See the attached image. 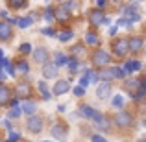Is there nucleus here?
Segmentation results:
<instances>
[{"instance_id":"2f4dec72","label":"nucleus","mask_w":146,"mask_h":142,"mask_svg":"<svg viewBox=\"0 0 146 142\" xmlns=\"http://www.w3.org/2000/svg\"><path fill=\"white\" fill-rule=\"evenodd\" d=\"M122 103H124L122 96H115L113 98V107H122Z\"/></svg>"},{"instance_id":"393cba45","label":"nucleus","mask_w":146,"mask_h":142,"mask_svg":"<svg viewBox=\"0 0 146 142\" xmlns=\"http://www.w3.org/2000/svg\"><path fill=\"white\" fill-rule=\"evenodd\" d=\"M21 114H22V109H21L19 105H13V107L9 109V116H11V118H19Z\"/></svg>"},{"instance_id":"c756f323","label":"nucleus","mask_w":146,"mask_h":142,"mask_svg":"<svg viewBox=\"0 0 146 142\" xmlns=\"http://www.w3.org/2000/svg\"><path fill=\"white\" fill-rule=\"evenodd\" d=\"M26 2H22V0H13V2H9V7H15V9H21V7H24Z\"/></svg>"},{"instance_id":"a878e982","label":"nucleus","mask_w":146,"mask_h":142,"mask_svg":"<svg viewBox=\"0 0 146 142\" xmlns=\"http://www.w3.org/2000/svg\"><path fill=\"white\" fill-rule=\"evenodd\" d=\"M80 68H82V67H80V63L76 59H70V61H68V70H70L72 74H74V72H78Z\"/></svg>"},{"instance_id":"ddd939ff","label":"nucleus","mask_w":146,"mask_h":142,"mask_svg":"<svg viewBox=\"0 0 146 142\" xmlns=\"http://www.w3.org/2000/svg\"><path fill=\"white\" fill-rule=\"evenodd\" d=\"M126 20L131 24V22L139 20V13H137V7L131 6V7H126Z\"/></svg>"},{"instance_id":"39448f33","label":"nucleus","mask_w":146,"mask_h":142,"mask_svg":"<svg viewBox=\"0 0 146 142\" xmlns=\"http://www.w3.org/2000/svg\"><path fill=\"white\" fill-rule=\"evenodd\" d=\"M104 18H106V17H104L102 9H93V11L89 13V22H91L93 26H100V24L104 22Z\"/></svg>"},{"instance_id":"cd10ccee","label":"nucleus","mask_w":146,"mask_h":142,"mask_svg":"<svg viewBox=\"0 0 146 142\" xmlns=\"http://www.w3.org/2000/svg\"><path fill=\"white\" fill-rule=\"evenodd\" d=\"M63 63H67V57H65V53H56V63H54V65H56V67H59V65H63Z\"/></svg>"},{"instance_id":"f03ea898","label":"nucleus","mask_w":146,"mask_h":142,"mask_svg":"<svg viewBox=\"0 0 146 142\" xmlns=\"http://www.w3.org/2000/svg\"><path fill=\"white\" fill-rule=\"evenodd\" d=\"M113 50H115V53H117L118 57H124L126 53H128V39H117L113 43Z\"/></svg>"},{"instance_id":"a211bd4d","label":"nucleus","mask_w":146,"mask_h":142,"mask_svg":"<svg viewBox=\"0 0 146 142\" xmlns=\"http://www.w3.org/2000/svg\"><path fill=\"white\" fill-rule=\"evenodd\" d=\"M80 113H82V116H85V118H96L98 116V113L89 105H83L82 109H80Z\"/></svg>"},{"instance_id":"412c9836","label":"nucleus","mask_w":146,"mask_h":142,"mask_svg":"<svg viewBox=\"0 0 146 142\" xmlns=\"http://www.w3.org/2000/svg\"><path fill=\"white\" fill-rule=\"evenodd\" d=\"M141 68V63L139 61H128V63L124 65V72H135Z\"/></svg>"},{"instance_id":"72a5a7b5","label":"nucleus","mask_w":146,"mask_h":142,"mask_svg":"<svg viewBox=\"0 0 146 142\" xmlns=\"http://www.w3.org/2000/svg\"><path fill=\"white\" fill-rule=\"evenodd\" d=\"M124 74L126 72L122 70V68H113V76L115 78H124Z\"/></svg>"},{"instance_id":"0eeeda50","label":"nucleus","mask_w":146,"mask_h":142,"mask_svg":"<svg viewBox=\"0 0 146 142\" xmlns=\"http://www.w3.org/2000/svg\"><path fill=\"white\" fill-rule=\"evenodd\" d=\"M109 94H111V85L109 83H100V87L96 89V96L100 100H106L109 98Z\"/></svg>"},{"instance_id":"bb28decb","label":"nucleus","mask_w":146,"mask_h":142,"mask_svg":"<svg viewBox=\"0 0 146 142\" xmlns=\"http://www.w3.org/2000/svg\"><path fill=\"white\" fill-rule=\"evenodd\" d=\"M85 37H87V43H89V44H98V35H96V33L89 32Z\"/></svg>"},{"instance_id":"5701e85b","label":"nucleus","mask_w":146,"mask_h":142,"mask_svg":"<svg viewBox=\"0 0 146 142\" xmlns=\"http://www.w3.org/2000/svg\"><path fill=\"white\" fill-rule=\"evenodd\" d=\"M137 87H139V79H128L126 81V89L131 90V92H137Z\"/></svg>"},{"instance_id":"dca6fc26","label":"nucleus","mask_w":146,"mask_h":142,"mask_svg":"<svg viewBox=\"0 0 146 142\" xmlns=\"http://www.w3.org/2000/svg\"><path fill=\"white\" fill-rule=\"evenodd\" d=\"M11 98V90L7 89L6 85H0V105H4V103H7Z\"/></svg>"},{"instance_id":"6e6552de","label":"nucleus","mask_w":146,"mask_h":142,"mask_svg":"<svg viewBox=\"0 0 146 142\" xmlns=\"http://www.w3.org/2000/svg\"><path fill=\"white\" fill-rule=\"evenodd\" d=\"M70 89V85H68V81H65V79H59V81L54 85V94L59 96V94H65L67 90Z\"/></svg>"},{"instance_id":"a19ab883","label":"nucleus","mask_w":146,"mask_h":142,"mask_svg":"<svg viewBox=\"0 0 146 142\" xmlns=\"http://www.w3.org/2000/svg\"><path fill=\"white\" fill-rule=\"evenodd\" d=\"M19 140V135H17V133H11V135H9V140H7V142H17Z\"/></svg>"},{"instance_id":"b1692460","label":"nucleus","mask_w":146,"mask_h":142,"mask_svg":"<svg viewBox=\"0 0 146 142\" xmlns=\"http://www.w3.org/2000/svg\"><path fill=\"white\" fill-rule=\"evenodd\" d=\"M83 78L87 79V83H96V79H98V76L94 74L93 70H87L85 72V76H83Z\"/></svg>"},{"instance_id":"c03bdc74","label":"nucleus","mask_w":146,"mask_h":142,"mask_svg":"<svg viewBox=\"0 0 146 142\" xmlns=\"http://www.w3.org/2000/svg\"><path fill=\"white\" fill-rule=\"evenodd\" d=\"M0 59H2V50H0Z\"/></svg>"},{"instance_id":"2eb2a0df","label":"nucleus","mask_w":146,"mask_h":142,"mask_svg":"<svg viewBox=\"0 0 146 142\" xmlns=\"http://www.w3.org/2000/svg\"><path fill=\"white\" fill-rule=\"evenodd\" d=\"M11 37V26L7 22H0V39L6 41Z\"/></svg>"},{"instance_id":"e433bc0d","label":"nucleus","mask_w":146,"mask_h":142,"mask_svg":"<svg viewBox=\"0 0 146 142\" xmlns=\"http://www.w3.org/2000/svg\"><path fill=\"white\" fill-rule=\"evenodd\" d=\"M44 17H46V20H52V17H54V9L52 7H48V9L44 11Z\"/></svg>"},{"instance_id":"423d86ee","label":"nucleus","mask_w":146,"mask_h":142,"mask_svg":"<svg viewBox=\"0 0 146 142\" xmlns=\"http://www.w3.org/2000/svg\"><path fill=\"white\" fill-rule=\"evenodd\" d=\"M28 129L32 133H39L41 129H43V120H41L39 116H32L28 120Z\"/></svg>"},{"instance_id":"473e14b6","label":"nucleus","mask_w":146,"mask_h":142,"mask_svg":"<svg viewBox=\"0 0 146 142\" xmlns=\"http://www.w3.org/2000/svg\"><path fill=\"white\" fill-rule=\"evenodd\" d=\"M17 67H19V70H21V72H28V63H26V61H19V65H17Z\"/></svg>"},{"instance_id":"f3484780","label":"nucleus","mask_w":146,"mask_h":142,"mask_svg":"<svg viewBox=\"0 0 146 142\" xmlns=\"http://www.w3.org/2000/svg\"><path fill=\"white\" fill-rule=\"evenodd\" d=\"M52 135L56 137V139H63L65 135H67V129H65V125L63 124H56L52 127Z\"/></svg>"},{"instance_id":"f8f14e48","label":"nucleus","mask_w":146,"mask_h":142,"mask_svg":"<svg viewBox=\"0 0 146 142\" xmlns=\"http://www.w3.org/2000/svg\"><path fill=\"white\" fill-rule=\"evenodd\" d=\"M128 48L131 50V52H139V50L143 48V39H141V37H131V39L128 41Z\"/></svg>"},{"instance_id":"20e7f679","label":"nucleus","mask_w":146,"mask_h":142,"mask_svg":"<svg viewBox=\"0 0 146 142\" xmlns=\"http://www.w3.org/2000/svg\"><path fill=\"white\" fill-rule=\"evenodd\" d=\"M115 124H117L118 127H128V125L131 124V116H129V113H118L117 116H115Z\"/></svg>"},{"instance_id":"9b49d317","label":"nucleus","mask_w":146,"mask_h":142,"mask_svg":"<svg viewBox=\"0 0 146 142\" xmlns=\"http://www.w3.org/2000/svg\"><path fill=\"white\" fill-rule=\"evenodd\" d=\"M94 120H96V124H98V129H100V131H109V127H111V122L107 120L106 116H102V114L98 113V116L94 118Z\"/></svg>"},{"instance_id":"7c9ffc66","label":"nucleus","mask_w":146,"mask_h":142,"mask_svg":"<svg viewBox=\"0 0 146 142\" xmlns=\"http://www.w3.org/2000/svg\"><path fill=\"white\" fill-rule=\"evenodd\" d=\"M72 39V32H61L59 33V41H68Z\"/></svg>"},{"instance_id":"f257e3e1","label":"nucleus","mask_w":146,"mask_h":142,"mask_svg":"<svg viewBox=\"0 0 146 142\" xmlns=\"http://www.w3.org/2000/svg\"><path fill=\"white\" fill-rule=\"evenodd\" d=\"M109 61H111L109 53L104 52V50H96V52L93 53V63L96 65V67H106V65L109 63Z\"/></svg>"},{"instance_id":"c85d7f7f","label":"nucleus","mask_w":146,"mask_h":142,"mask_svg":"<svg viewBox=\"0 0 146 142\" xmlns=\"http://www.w3.org/2000/svg\"><path fill=\"white\" fill-rule=\"evenodd\" d=\"M17 22H19V26H21V28H28V26L32 24V18H30V17H26V18H17Z\"/></svg>"},{"instance_id":"79ce46f5","label":"nucleus","mask_w":146,"mask_h":142,"mask_svg":"<svg viewBox=\"0 0 146 142\" xmlns=\"http://www.w3.org/2000/svg\"><path fill=\"white\" fill-rule=\"evenodd\" d=\"M43 33H46V35H54V30H52V28H44Z\"/></svg>"},{"instance_id":"4468645a","label":"nucleus","mask_w":146,"mask_h":142,"mask_svg":"<svg viewBox=\"0 0 146 142\" xmlns=\"http://www.w3.org/2000/svg\"><path fill=\"white\" fill-rule=\"evenodd\" d=\"M15 92H17L19 98H28V96H30V87H28V83H19L17 89H15Z\"/></svg>"},{"instance_id":"4be33fe9","label":"nucleus","mask_w":146,"mask_h":142,"mask_svg":"<svg viewBox=\"0 0 146 142\" xmlns=\"http://www.w3.org/2000/svg\"><path fill=\"white\" fill-rule=\"evenodd\" d=\"M100 79H104V81H109V79H113V68H107V70H100Z\"/></svg>"},{"instance_id":"9d476101","label":"nucleus","mask_w":146,"mask_h":142,"mask_svg":"<svg viewBox=\"0 0 146 142\" xmlns=\"http://www.w3.org/2000/svg\"><path fill=\"white\" fill-rule=\"evenodd\" d=\"M33 59H35L37 63H46V59H48V50L46 48H37L35 52H33Z\"/></svg>"},{"instance_id":"4c0bfd02","label":"nucleus","mask_w":146,"mask_h":142,"mask_svg":"<svg viewBox=\"0 0 146 142\" xmlns=\"http://www.w3.org/2000/svg\"><path fill=\"white\" fill-rule=\"evenodd\" d=\"M74 94L76 96H83V94H85V89H83V87H76V89H74Z\"/></svg>"},{"instance_id":"37998d69","label":"nucleus","mask_w":146,"mask_h":142,"mask_svg":"<svg viewBox=\"0 0 146 142\" xmlns=\"http://www.w3.org/2000/svg\"><path fill=\"white\" fill-rule=\"evenodd\" d=\"M118 24H120V26H128V24H129V22H128V20H126V18H120V20H118Z\"/></svg>"},{"instance_id":"aec40b11","label":"nucleus","mask_w":146,"mask_h":142,"mask_svg":"<svg viewBox=\"0 0 146 142\" xmlns=\"http://www.w3.org/2000/svg\"><path fill=\"white\" fill-rule=\"evenodd\" d=\"M37 111V103L35 102H24V105H22V113H26V114H33Z\"/></svg>"},{"instance_id":"58836bf2","label":"nucleus","mask_w":146,"mask_h":142,"mask_svg":"<svg viewBox=\"0 0 146 142\" xmlns=\"http://www.w3.org/2000/svg\"><path fill=\"white\" fill-rule=\"evenodd\" d=\"M39 90H41L43 94H46V92H48V89H46V83H44V81H41V83H39Z\"/></svg>"},{"instance_id":"1a4fd4ad","label":"nucleus","mask_w":146,"mask_h":142,"mask_svg":"<svg viewBox=\"0 0 146 142\" xmlns=\"http://www.w3.org/2000/svg\"><path fill=\"white\" fill-rule=\"evenodd\" d=\"M43 76L44 78H56L57 76V67L56 65H52V63H44V68H43Z\"/></svg>"},{"instance_id":"f704fd0d","label":"nucleus","mask_w":146,"mask_h":142,"mask_svg":"<svg viewBox=\"0 0 146 142\" xmlns=\"http://www.w3.org/2000/svg\"><path fill=\"white\" fill-rule=\"evenodd\" d=\"M82 52H83V46H82V44H76V46L72 48V52H70V53H74V55H80Z\"/></svg>"},{"instance_id":"49530a36","label":"nucleus","mask_w":146,"mask_h":142,"mask_svg":"<svg viewBox=\"0 0 146 142\" xmlns=\"http://www.w3.org/2000/svg\"><path fill=\"white\" fill-rule=\"evenodd\" d=\"M0 142H4V140H0Z\"/></svg>"},{"instance_id":"ea45409f","label":"nucleus","mask_w":146,"mask_h":142,"mask_svg":"<svg viewBox=\"0 0 146 142\" xmlns=\"http://www.w3.org/2000/svg\"><path fill=\"white\" fill-rule=\"evenodd\" d=\"M93 142H107V140L104 139V137H100V135H94L93 137Z\"/></svg>"},{"instance_id":"7ed1b4c3","label":"nucleus","mask_w":146,"mask_h":142,"mask_svg":"<svg viewBox=\"0 0 146 142\" xmlns=\"http://www.w3.org/2000/svg\"><path fill=\"white\" fill-rule=\"evenodd\" d=\"M54 17H56L59 22H67L68 18H70V11H68L65 6H59V7L54 9Z\"/></svg>"},{"instance_id":"a18cd8bd","label":"nucleus","mask_w":146,"mask_h":142,"mask_svg":"<svg viewBox=\"0 0 146 142\" xmlns=\"http://www.w3.org/2000/svg\"><path fill=\"white\" fill-rule=\"evenodd\" d=\"M141 142H146V139H143V140H141Z\"/></svg>"},{"instance_id":"6ab92c4d","label":"nucleus","mask_w":146,"mask_h":142,"mask_svg":"<svg viewBox=\"0 0 146 142\" xmlns=\"http://www.w3.org/2000/svg\"><path fill=\"white\" fill-rule=\"evenodd\" d=\"M146 96V79H139V89L135 92V100H143Z\"/></svg>"},{"instance_id":"c9c22d12","label":"nucleus","mask_w":146,"mask_h":142,"mask_svg":"<svg viewBox=\"0 0 146 142\" xmlns=\"http://www.w3.org/2000/svg\"><path fill=\"white\" fill-rule=\"evenodd\" d=\"M21 52H22V53H28V52H32V46H30V43H24V44H21Z\"/></svg>"}]
</instances>
